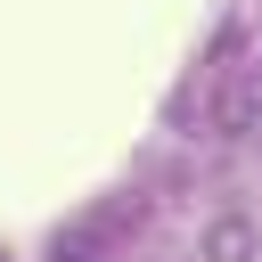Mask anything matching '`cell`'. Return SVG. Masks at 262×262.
<instances>
[{
    "label": "cell",
    "instance_id": "3957f363",
    "mask_svg": "<svg viewBox=\"0 0 262 262\" xmlns=\"http://www.w3.org/2000/svg\"><path fill=\"white\" fill-rule=\"evenodd\" d=\"M74 262H90V254H74Z\"/></svg>",
    "mask_w": 262,
    "mask_h": 262
},
{
    "label": "cell",
    "instance_id": "6da1fadb",
    "mask_svg": "<svg viewBox=\"0 0 262 262\" xmlns=\"http://www.w3.org/2000/svg\"><path fill=\"white\" fill-rule=\"evenodd\" d=\"M213 123H221V131H254V123H262V66H246V74H237V90L221 98V115H213Z\"/></svg>",
    "mask_w": 262,
    "mask_h": 262
},
{
    "label": "cell",
    "instance_id": "7a4b0ae2",
    "mask_svg": "<svg viewBox=\"0 0 262 262\" xmlns=\"http://www.w3.org/2000/svg\"><path fill=\"white\" fill-rule=\"evenodd\" d=\"M246 254H254V229L246 221H213L205 229V262H246Z\"/></svg>",
    "mask_w": 262,
    "mask_h": 262
}]
</instances>
